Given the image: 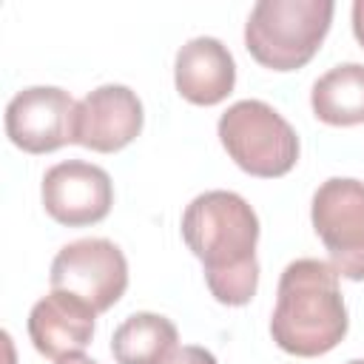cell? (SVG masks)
Instances as JSON below:
<instances>
[{"mask_svg":"<svg viewBox=\"0 0 364 364\" xmlns=\"http://www.w3.org/2000/svg\"><path fill=\"white\" fill-rule=\"evenodd\" d=\"M182 239L205 267V284L219 304L242 307L259 284V216L233 191H205L182 213Z\"/></svg>","mask_w":364,"mask_h":364,"instance_id":"obj_1","label":"cell"},{"mask_svg":"<svg viewBox=\"0 0 364 364\" xmlns=\"http://www.w3.org/2000/svg\"><path fill=\"white\" fill-rule=\"evenodd\" d=\"M350 318L338 287V273L321 259H296L279 276L270 316L273 341L299 358L330 353L347 336Z\"/></svg>","mask_w":364,"mask_h":364,"instance_id":"obj_2","label":"cell"},{"mask_svg":"<svg viewBox=\"0 0 364 364\" xmlns=\"http://www.w3.org/2000/svg\"><path fill=\"white\" fill-rule=\"evenodd\" d=\"M333 0H259L245 23V48L270 71H296L321 48Z\"/></svg>","mask_w":364,"mask_h":364,"instance_id":"obj_3","label":"cell"},{"mask_svg":"<svg viewBox=\"0 0 364 364\" xmlns=\"http://www.w3.org/2000/svg\"><path fill=\"white\" fill-rule=\"evenodd\" d=\"M219 142L228 156L250 176L276 179L299 162L293 125L262 100H239L219 117Z\"/></svg>","mask_w":364,"mask_h":364,"instance_id":"obj_4","label":"cell"},{"mask_svg":"<svg viewBox=\"0 0 364 364\" xmlns=\"http://www.w3.org/2000/svg\"><path fill=\"white\" fill-rule=\"evenodd\" d=\"M310 219L336 273L364 282V182L347 176L321 182L313 193Z\"/></svg>","mask_w":364,"mask_h":364,"instance_id":"obj_5","label":"cell"},{"mask_svg":"<svg viewBox=\"0 0 364 364\" xmlns=\"http://www.w3.org/2000/svg\"><path fill=\"white\" fill-rule=\"evenodd\" d=\"M48 282L51 290H65L97 313H105L128 287V262L111 239H77L60 247L51 262Z\"/></svg>","mask_w":364,"mask_h":364,"instance_id":"obj_6","label":"cell"},{"mask_svg":"<svg viewBox=\"0 0 364 364\" xmlns=\"http://www.w3.org/2000/svg\"><path fill=\"white\" fill-rule=\"evenodd\" d=\"M77 102L57 85H31L6 105V134L26 154H51L74 142Z\"/></svg>","mask_w":364,"mask_h":364,"instance_id":"obj_7","label":"cell"},{"mask_svg":"<svg viewBox=\"0 0 364 364\" xmlns=\"http://www.w3.org/2000/svg\"><path fill=\"white\" fill-rule=\"evenodd\" d=\"M114 205V182L100 165L68 159L57 162L43 176V208L65 228L97 225Z\"/></svg>","mask_w":364,"mask_h":364,"instance_id":"obj_8","label":"cell"},{"mask_svg":"<svg viewBox=\"0 0 364 364\" xmlns=\"http://www.w3.org/2000/svg\"><path fill=\"white\" fill-rule=\"evenodd\" d=\"M142 102L128 85H100L77 102L74 142L97 154H114L131 145L142 131Z\"/></svg>","mask_w":364,"mask_h":364,"instance_id":"obj_9","label":"cell"},{"mask_svg":"<svg viewBox=\"0 0 364 364\" xmlns=\"http://www.w3.org/2000/svg\"><path fill=\"white\" fill-rule=\"evenodd\" d=\"M94 318L97 310L91 304L65 290H51L28 313V338L40 355L60 361L91 344Z\"/></svg>","mask_w":364,"mask_h":364,"instance_id":"obj_10","label":"cell"},{"mask_svg":"<svg viewBox=\"0 0 364 364\" xmlns=\"http://www.w3.org/2000/svg\"><path fill=\"white\" fill-rule=\"evenodd\" d=\"M173 82L188 102L216 105L236 85L233 54L216 37H193L176 51Z\"/></svg>","mask_w":364,"mask_h":364,"instance_id":"obj_11","label":"cell"},{"mask_svg":"<svg viewBox=\"0 0 364 364\" xmlns=\"http://www.w3.org/2000/svg\"><path fill=\"white\" fill-rule=\"evenodd\" d=\"M179 333L176 324L159 313H131L111 336L117 364H168L173 358Z\"/></svg>","mask_w":364,"mask_h":364,"instance_id":"obj_12","label":"cell"},{"mask_svg":"<svg viewBox=\"0 0 364 364\" xmlns=\"http://www.w3.org/2000/svg\"><path fill=\"white\" fill-rule=\"evenodd\" d=\"M313 114L336 128L364 125V65L341 63L321 74L310 91Z\"/></svg>","mask_w":364,"mask_h":364,"instance_id":"obj_13","label":"cell"},{"mask_svg":"<svg viewBox=\"0 0 364 364\" xmlns=\"http://www.w3.org/2000/svg\"><path fill=\"white\" fill-rule=\"evenodd\" d=\"M168 364H216L213 353L205 350V347H196V344H185L173 353V358Z\"/></svg>","mask_w":364,"mask_h":364,"instance_id":"obj_14","label":"cell"},{"mask_svg":"<svg viewBox=\"0 0 364 364\" xmlns=\"http://www.w3.org/2000/svg\"><path fill=\"white\" fill-rule=\"evenodd\" d=\"M353 34H355V40L364 48V0L353 3Z\"/></svg>","mask_w":364,"mask_h":364,"instance_id":"obj_15","label":"cell"},{"mask_svg":"<svg viewBox=\"0 0 364 364\" xmlns=\"http://www.w3.org/2000/svg\"><path fill=\"white\" fill-rule=\"evenodd\" d=\"M57 364H100V361H94V358L82 355V353H74V355H65V358H60Z\"/></svg>","mask_w":364,"mask_h":364,"instance_id":"obj_16","label":"cell"},{"mask_svg":"<svg viewBox=\"0 0 364 364\" xmlns=\"http://www.w3.org/2000/svg\"><path fill=\"white\" fill-rule=\"evenodd\" d=\"M347 364H364V358H353V361H347Z\"/></svg>","mask_w":364,"mask_h":364,"instance_id":"obj_17","label":"cell"}]
</instances>
